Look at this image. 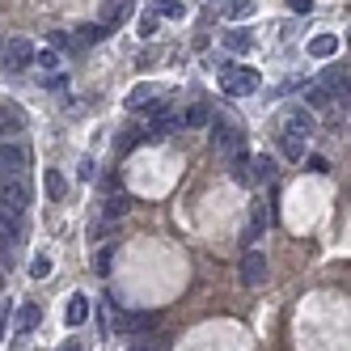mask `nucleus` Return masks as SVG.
Instances as JSON below:
<instances>
[{
	"mask_svg": "<svg viewBox=\"0 0 351 351\" xmlns=\"http://www.w3.org/2000/svg\"><path fill=\"white\" fill-rule=\"evenodd\" d=\"M258 72L254 68H237V64H229V68H220V89L229 93V97H250V93H258Z\"/></svg>",
	"mask_w": 351,
	"mask_h": 351,
	"instance_id": "f257e3e1",
	"label": "nucleus"
},
{
	"mask_svg": "<svg viewBox=\"0 0 351 351\" xmlns=\"http://www.w3.org/2000/svg\"><path fill=\"white\" fill-rule=\"evenodd\" d=\"M30 148L21 140H0V178H21L30 169Z\"/></svg>",
	"mask_w": 351,
	"mask_h": 351,
	"instance_id": "f03ea898",
	"label": "nucleus"
},
{
	"mask_svg": "<svg viewBox=\"0 0 351 351\" xmlns=\"http://www.w3.org/2000/svg\"><path fill=\"white\" fill-rule=\"evenodd\" d=\"M30 199H34L30 182H21V178H0V208H9V212H21V216H26Z\"/></svg>",
	"mask_w": 351,
	"mask_h": 351,
	"instance_id": "7ed1b4c3",
	"label": "nucleus"
},
{
	"mask_svg": "<svg viewBox=\"0 0 351 351\" xmlns=\"http://www.w3.org/2000/svg\"><path fill=\"white\" fill-rule=\"evenodd\" d=\"M21 237H26V220H21V212L0 208V258H9V250L21 245Z\"/></svg>",
	"mask_w": 351,
	"mask_h": 351,
	"instance_id": "20e7f679",
	"label": "nucleus"
},
{
	"mask_svg": "<svg viewBox=\"0 0 351 351\" xmlns=\"http://www.w3.org/2000/svg\"><path fill=\"white\" fill-rule=\"evenodd\" d=\"M208 128H212V148H216V153H237V148H245V136L233 128L229 119H220V114H216Z\"/></svg>",
	"mask_w": 351,
	"mask_h": 351,
	"instance_id": "39448f33",
	"label": "nucleus"
},
{
	"mask_svg": "<svg viewBox=\"0 0 351 351\" xmlns=\"http://www.w3.org/2000/svg\"><path fill=\"white\" fill-rule=\"evenodd\" d=\"M0 64H5L9 72H26L34 64V43L30 38H9L5 51H0Z\"/></svg>",
	"mask_w": 351,
	"mask_h": 351,
	"instance_id": "423d86ee",
	"label": "nucleus"
},
{
	"mask_svg": "<svg viewBox=\"0 0 351 351\" xmlns=\"http://www.w3.org/2000/svg\"><path fill=\"white\" fill-rule=\"evenodd\" d=\"M241 284L245 288H263L267 284V254H263V250H254V245L241 254Z\"/></svg>",
	"mask_w": 351,
	"mask_h": 351,
	"instance_id": "0eeeda50",
	"label": "nucleus"
},
{
	"mask_svg": "<svg viewBox=\"0 0 351 351\" xmlns=\"http://www.w3.org/2000/svg\"><path fill=\"white\" fill-rule=\"evenodd\" d=\"M128 17H132V0H106V5H102V30L106 34L119 30Z\"/></svg>",
	"mask_w": 351,
	"mask_h": 351,
	"instance_id": "6e6552de",
	"label": "nucleus"
},
{
	"mask_svg": "<svg viewBox=\"0 0 351 351\" xmlns=\"http://www.w3.org/2000/svg\"><path fill=\"white\" fill-rule=\"evenodd\" d=\"M263 233H267V204H254V208H250V224H245V233H241V245L250 250Z\"/></svg>",
	"mask_w": 351,
	"mask_h": 351,
	"instance_id": "1a4fd4ad",
	"label": "nucleus"
},
{
	"mask_svg": "<svg viewBox=\"0 0 351 351\" xmlns=\"http://www.w3.org/2000/svg\"><path fill=\"white\" fill-rule=\"evenodd\" d=\"M43 191H47V199H51V204H64L68 199V178L60 169H47L43 173Z\"/></svg>",
	"mask_w": 351,
	"mask_h": 351,
	"instance_id": "9d476101",
	"label": "nucleus"
},
{
	"mask_svg": "<svg viewBox=\"0 0 351 351\" xmlns=\"http://www.w3.org/2000/svg\"><path fill=\"white\" fill-rule=\"evenodd\" d=\"M309 132H313V119H309L305 110H288L284 132H280V136H300V140H309Z\"/></svg>",
	"mask_w": 351,
	"mask_h": 351,
	"instance_id": "9b49d317",
	"label": "nucleus"
},
{
	"mask_svg": "<svg viewBox=\"0 0 351 351\" xmlns=\"http://www.w3.org/2000/svg\"><path fill=\"white\" fill-rule=\"evenodd\" d=\"M21 128H26V114H21V106H5V110H0V140H5V136H17Z\"/></svg>",
	"mask_w": 351,
	"mask_h": 351,
	"instance_id": "f8f14e48",
	"label": "nucleus"
},
{
	"mask_svg": "<svg viewBox=\"0 0 351 351\" xmlns=\"http://www.w3.org/2000/svg\"><path fill=\"white\" fill-rule=\"evenodd\" d=\"M64 322H68V326L89 322V300H85L81 292H72V296H68V305H64Z\"/></svg>",
	"mask_w": 351,
	"mask_h": 351,
	"instance_id": "ddd939ff",
	"label": "nucleus"
},
{
	"mask_svg": "<svg viewBox=\"0 0 351 351\" xmlns=\"http://www.w3.org/2000/svg\"><path fill=\"white\" fill-rule=\"evenodd\" d=\"M216 114H220V110H216L212 102H195V106L186 110V119H182V123H186V128H208Z\"/></svg>",
	"mask_w": 351,
	"mask_h": 351,
	"instance_id": "4468645a",
	"label": "nucleus"
},
{
	"mask_svg": "<svg viewBox=\"0 0 351 351\" xmlns=\"http://www.w3.org/2000/svg\"><path fill=\"white\" fill-rule=\"evenodd\" d=\"M128 208H132V199L128 195H123V191H110V199H106V208H102V220H123V216H128Z\"/></svg>",
	"mask_w": 351,
	"mask_h": 351,
	"instance_id": "2eb2a0df",
	"label": "nucleus"
},
{
	"mask_svg": "<svg viewBox=\"0 0 351 351\" xmlns=\"http://www.w3.org/2000/svg\"><path fill=\"white\" fill-rule=\"evenodd\" d=\"M224 47L237 51V56H245V51H254V34H250V30H229V34H224Z\"/></svg>",
	"mask_w": 351,
	"mask_h": 351,
	"instance_id": "dca6fc26",
	"label": "nucleus"
},
{
	"mask_svg": "<svg viewBox=\"0 0 351 351\" xmlns=\"http://www.w3.org/2000/svg\"><path fill=\"white\" fill-rule=\"evenodd\" d=\"M339 51V38L335 34H317L313 43H309V56H317V60H330Z\"/></svg>",
	"mask_w": 351,
	"mask_h": 351,
	"instance_id": "f3484780",
	"label": "nucleus"
},
{
	"mask_svg": "<svg viewBox=\"0 0 351 351\" xmlns=\"http://www.w3.org/2000/svg\"><path fill=\"white\" fill-rule=\"evenodd\" d=\"M153 13L165 17V21H182L186 9H182V0H153Z\"/></svg>",
	"mask_w": 351,
	"mask_h": 351,
	"instance_id": "a211bd4d",
	"label": "nucleus"
},
{
	"mask_svg": "<svg viewBox=\"0 0 351 351\" xmlns=\"http://www.w3.org/2000/svg\"><path fill=\"white\" fill-rule=\"evenodd\" d=\"M305 102H309L313 110H326V106H330V102H335V93H330V89H326V85H317V81H313V85L305 89Z\"/></svg>",
	"mask_w": 351,
	"mask_h": 351,
	"instance_id": "6ab92c4d",
	"label": "nucleus"
},
{
	"mask_svg": "<svg viewBox=\"0 0 351 351\" xmlns=\"http://www.w3.org/2000/svg\"><path fill=\"white\" fill-rule=\"evenodd\" d=\"M38 317H43L38 305H21V309H17V335H30L34 326H38Z\"/></svg>",
	"mask_w": 351,
	"mask_h": 351,
	"instance_id": "aec40b11",
	"label": "nucleus"
},
{
	"mask_svg": "<svg viewBox=\"0 0 351 351\" xmlns=\"http://www.w3.org/2000/svg\"><path fill=\"white\" fill-rule=\"evenodd\" d=\"M250 173H254V182H271V173H275V157L258 153L254 161H250Z\"/></svg>",
	"mask_w": 351,
	"mask_h": 351,
	"instance_id": "412c9836",
	"label": "nucleus"
},
{
	"mask_svg": "<svg viewBox=\"0 0 351 351\" xmlns=\"http://www.w3.org/2000/svg\"><path fill=\"white\" fill-rule=\"evenodd\" d=\"M305 144H309V140H300V136H280V148H284L288 161H300V157H305Z\"/></svg>",
	"mask_w": 351,
	"mask_h": 351,
	"instance_id": "4be33fe9",
	"label": "nucleus"
},
{
	"mask_svg": "<svg viewBox=\"0 0 351 351\" xmlns=\"http://www.w3.org/2000/svg\"><path fill=\"white\" fill-rule=\"evenodd\" d=\"M233 173H237V182H254V173H250V153H245V148H237V161H233Z\"/></svg>",
	"mask_w": 351,
	"mask_h": 351,
	"instance_id": "5701e85b",
	"label": "nucleus"
},
{
	"mask_svg": "<svg viewBox=\"0 0 351 351\" xmlns=\"http://www.w3.org/2000/svg\"><path fill=\"white\" fill-rule=\"evenodd\" d=\"M102 38H106L102 26H81L77 34H72V43H102Z\"/></svg>",
	"mask_w": 351,
	"mask_h": 351,
	"instance_id": "b1692460",
	"label": "nucleus"
},
{
	"mask_svg": "<svg viewBox=\"0 0 351 351\" xmlns=\"http://www.w3.org/2000/svg\"><path fill=\"white\" fill-rule=\"evenodd\" d=\"M114 250H119V245H102V250H97V258H93V267L102 271V275H106V271L114 267Z\"/></svg>",
	"mask_w": 351,
	"mask_h": 351,
	"instance_id": "393cba45",
	"label": "nucleus"
},
{
	"mask_svg": "<svg viewBox=\"0 0 351 351\" xmlns=\"http://www.w3.org/2000/svg\"><path fill=\"white\" fill-rule=\"evenodd\" d=\"M30 275H34V280H47V275H51V258H47V254H38V258L30 263Z\"/></svg>",
	"mask_w": 351,
	"mask_h": 351,
	"instance_id": "a878e982",
	"label": "nucleus"
},
{
	"mask_svg": "<svg viewBox=\"0 0 351 351\" xmlns=\"http://www.w3.org/2000/svg\"><path fill=\"white\" fill-rule=\"evenodd\" d=\"M250 13H254V0H237V5L229 9V17H237V21H241V17H250Z\"/></svg>",
	"mask_w": 351,
	"mask_h": 351,
	"instance_id": "bb28decb",
	"label": "nucleus"
},
{
	"mask_svg": "<svg viewBox=\"0 0 351 351\" xmlns=\"http://www.w3.org/2000/svg\"><path fill=\"white\" fill-rule=\"evenodd\" d=\"M34 60H38V68H56V64H60L56 51H34Z\"/></svg>",
	"mask_w": 351,
	"mask_h": 351,
	"instance_id": "cd10ccee",
	"label": "nucleus"
},
{
	"mask_svg": "<svg viewBox=\"0 0 351 351\" xmlns=\"http://www.w3.org/2000/svg\"><path fill=\"white\" fill-rule=\"evenodd\" d=\"M51 43H56V51H72V47H77V43H72L68 34H60V30L51 34Z\"/></svg>",
	"mask_w": 351,
	"mask_h": 351,
	"instance_id": "c85d7f7f",
	"label": "nucleus"
},
{
	"mask_svg": "<svg viewBox=\"0 0 351 351\" xmlns=\"http://www.w3.org/2000/svg\"><path fill=\"white\" fill-rule=\"evenodd\" d=\"M153 30H157V17H140V38H148Z\"/></svg>",
	"mask_w": 351,
	"mask_h": 351,
	"instance_id": "c756f323",
	"label": "nucleus"
},
{
	"mask_svg": "<svg viewBox=\"0 0 351 351\" xmlns=\"http://www.w3.org/2000/svg\"><path fill=\"white\" fill-rule=\"evenodd\" d=\"M128 102H132V106H144V102H148V89H144V85H140V89H136V93H132V97H128Z\"/></svg>",
	"mask_w": 351,
	"mask_h": 351,
	"instance_id": "7c9ffc66",
	"label": "nucleus"
},
{
	"mask_svg": "<svg viewBox=\"0 0 351 351\" xmlns=\"http://www.w3.org/2000/svg\"><path fill=\"white\" fill-rule=\"evenodd\" d=\"M288 5H292L296 13H313V0H288Z\"/></svg>",
	"mask_w": 351,
	"mask_h": 351,
	"instance_id": "2f4dec72",
	"label": "nucleus"
},
{
	"mask_svg": "<svg viewBox=\"0 0 351 351\" xmlns=\"http://www.w3.org/2000/svg\"><path fill=\"white\" fill-rule=\"evenodd\" d=\"M56 351H85V347H81V343H60Z\"/></svg>",
	"mask_w": 351,
	"mask_h": 351,
	"instance_id": "473e14b6",
	"label": "nucleus"
},
{
	"mask_svg": "<svg viewBox=\"0 0 351 351\" xmlns=\"http://www.w3.org/2000/svg\"><path fill=\"white\" fill-rule=\"evenodd\" d=\"M128 351H153V347H148V343H132Z\"/></svg>",
	"mask_w": 351,
	"mask_h": 351,
	"instance_id": "72a5a7b5",
	"label": "nucleus"
}]
</instances>
